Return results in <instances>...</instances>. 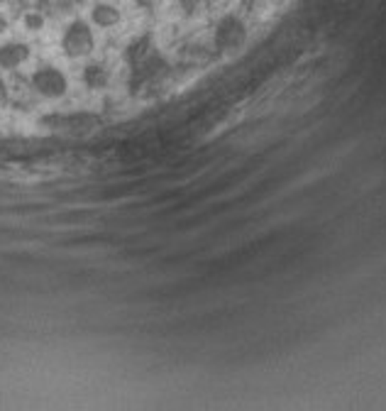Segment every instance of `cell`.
Listing matches in <instances>:
<instances>
[{
  "instance_id": "1",
  "label": "cell",
  "mask_w": 386,
  "mask_h": 411,
  "mask_svg": "<svg viewBox=\"0 0 386 411\" xmlns=\"http://www.w3.org/2000/svg\"><path fill=\"white\" fill-rule=\"evenodd\" d=\"M95 47V34L91 30L88 23L84 20H73V23L67 25L62 34V49L69 59H81L88 57Z\"/></svg>"
},
{
  "instance_id": "2",
  "label": "cell",
  "mask_w": 386,
  "mask_h": 411,
  "mask_svg": "<svg viewBox=\"0 0 386 411\" xmlns=\"http://www.w3.org/2000/svg\"><path fill=\"white\" fill-rule=\"evenodd\" d=\"M32 89L37 91L42 98L56 101V98L67 96L69 79L64 76L62 69H56V67H40L37 71L32 73Z\"/></svg>"
},
{
  "instance_id": "3",
  "label": "cell",
  "mask_w": 386,
  "mask_h": 411,
  "mask_svg": "<svg viewBox=\"0 0 386 411\" xmlns=\"http://www.w3.org/2000/svg\"><path fill=\"white\" fill-rule=\"evenodd\" d=\"M247 27L237 15H225L215 30V45L218 49H237L245 42Z\"/></svg>"
},
{
  "instance_id": "4",
  "label": "cell",
  "mask_w": 386,
  "mask_h": 411,
  "mask_svg": "<svg viewBox=\"0 0 386 411\" xmlns=\"http://www.w3.org/2000/svg\"><path fill=\"white\" fill-rule=\"evenodd\" d=\"M29 57H32V49L25 42L12 40L0 45V69H5V71L20 69L25 62H29Z\"/></svg>"
},
{
  "instance_id": "5",
  "label": "cell",
  "mask_w": 386,
  "mask_h": 411,
  "mask_svg": "<svg viewBox=\"0 0 386 411\" xmlns=\"http://www.w3.org/2000/svg\"><path fill=\"white\" fill-rule=\"evenodd\" d=\"M91 20H93L95 27L110 30V27H118L120 25L123 12L112 5V3H95L93 10H91Z\"/></svg>"
},
{
  "instance_id": "6",
  "label": "cell",
  "mask_w": 386,
  "mask_h": 411,
  "mask_svg": "<svg viewBox=\"0 0 386 411\" xmlns=\"http://www.w3.org/2000/svg\"><path fill=\"white\" fill-rule=\"evenodd\" d=\"M81 79H84L86 89L101 91V89H106L108 81H110V73H108V69L103 67V64H86Z\"/></svg>"
},
{
  "instance_id": "7",
  "label": "cell",
  "mask_w": 386,
  "mask_h": 411,
  "mask_svg": "<svg viewBox=\"0 0 386 411\" xmlns=\"http://www.w3.org/2000/svg\"><path fill=\"white\" fill-rule=\"evenodd\" d=\"M23 25H25V30H29V32H40V30H45V15L37 10L27 12V15L23 17Z\"/></svg>"
},
{
  "instance_id": "8",
  "label": "cell",
  "mask_w": 386,
  "mask_h": 411,
  "mask_svg": "<svg viewBox=\"0 0 386 411\" xmlns=\"http://www.w3.org/2000/svg\"><path fill=\"white\" fill-rule=\"evenodd\" d=\"M179 3L186 8V12H196L201 5H206V0H179Z\"/></svg>"
},
{
  "instance_id": "9",
  "label": "cell",
  "mask_w": 386,
  "mask_h": 411,
  "mask_svg": "<svg viewBox=\"0 0 386 411\" xmlns=\"http://www.w3.org/2000/svg\"><path fill=\"white\" fill-rule=\"evenodd\" d=\"M134 3H137L140 8H145V10H152V8H157L159 0H134Z\"/></svg>"
},
{
  "instance_id": "10",
  "label": "cell",
  "mask_w": 386,
  "mask_h": 411,
  "mask_svg": "<svg viewBox=\"0 0 386 411\" xmlns=\"http://www.w3.org/2000/svg\"><path fill=\"white\" fill-rule=\"evenodd\" d=\"M8 98V89H5V84H3V79H0V103L5 101Z\"/></svg>"
},
{
  "instance_id": "11",
  "label": "cell",
  "mask_w": 386,
  "mask_h": 411,
  "mask_svg": "<svg viewBox=\"0 0 386 411\" xmlns=\"http://www.w3.org/2000/svg\"><path fill=\"white\" fill-rule=\"evenodd\" d=\"M3 30H8V20H5V15H0V32Z\"/></svg>"
}]
</instances>
